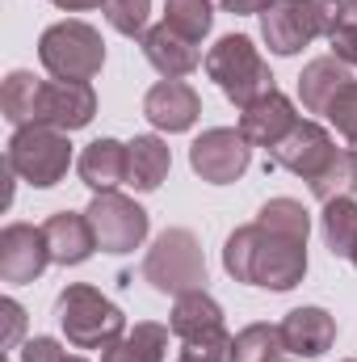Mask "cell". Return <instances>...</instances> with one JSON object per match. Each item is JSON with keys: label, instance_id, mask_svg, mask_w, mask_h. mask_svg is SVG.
I'll return each instance as SVG.
<instances>
[{"label": "cell", "instance_id": "1", "mask_svg": "<svg viewBox=\"0 0 357 362\" xmlns=\"http://www.w3.org/2000/svg\"><path fill=\"white\" fill-rule=\"evenodd\" d=\"M223 270L261 291H294L307 274V240L265 223H244L223 245Z\"/></svg>", "mask_w": 357, "mask_h": 362}, {"label": "cell", "instance_id": "2", "mask_svg": "<svg viewBox=\"0 0 357 362\" xmlns=\"http://www.w3.org/2000/svg\"><path fill=\"white\" fill-rule=\"evenodd\" d=\"M59 329L76 350H105L118 337H126V316L114 299H105L89 282H68L55 299Z\"/></svg>", "mask_w": 357, "mask_h": 362}, {"label": "cell", "instance_id": "3", "mask_svg": "<svg viewBox=\"0 0 357 362\" xmlns=\"http://www.w3.org/2000/svg\"><path fill=\"white\" fill-rule=\"evenodd\" d=\"M206 76L219 85V93L231 105H253L257 97L273 89V72H269L265 55L257 51V42L248 34H227L206 51Z\"/></svg>", "mask_w": 357, "mask_h": 362}, {"label": "cell", "instance_id": "4", "mask_svg": "<svg viewBox=\"0 0 357 362\" xmlns=\"http://www.w3.org/2000/svg\"><path fill=\"white\" fill-rule=\"evenodd\" d=\"M345 0H277L261 13V38L273 55H298L315 38H328L341 25Z\"/></svg>", "mask_w": 357, "mask_h": 362}, {"label": "cell", "instance_id": "5", "mask_svg": "<svg viewBox=\"0 0 357 362\" xmlns=\"http://www.w3.org/2000/svg\"><path fill=\"white\" fill-rule=\"evenodd\" d=\"M143 282L160 295H185L206 286V257L189 228H164L143 257Z\"/></svg>", "mask_w": 357, "mask_h": 362}, {"label": "cell", "instance_id": "6", "mask_svg": "<svg viewBox=\"0 0 357 362\" xmlns=\"http://www.w3.org/2000/svg\"><path fill=\"white\" fill-rule=\"evenodd\" d=\"M4 165L21 181H30L34 189H51L72 169V144L55 127H38V122L17 127L8 135V148H4Z\"/></svg>", "mask_w": 357, "mask_h": 362}, {"label": "cell", "instance_id": "7", "mask_svg": "<svg viewBox=\"0 0 357 362\" xmlns=\"http://www.w3.org/2000/svg\"><path fill=\"white\" fill-rule=\"evenodd\" d=\"M38 59L55 81H92L105 68V38L89 21H55L38 38Z\"/></svg>", "mask_w": 357, "mask_h": 362}, {"label": "cell", "instance_id": "8", "mask_svg": "<svg viewBox=\"0 0 357 362\" xmlns=\"http://www.w3.org/2000/svg\"><path fill=\"white\" fill-rule=\"evenodd\" d=\"M89 223H92V236H97V249L101 253H135L143 240H147V211L135 202V198H126V194H118V189H109V194H97L89 202Z\"/></svg>", "mask_w": 357, "mask_h": 362}, {"label": "cell", "instance_id": "9", "mask_svg": "<svg viewBox=\"0 0 357 362\" xmlns=\"http://www.w3.org/2000/svg\"><path fill=\"white\" fill-rule=\"evenodd\" d=\"M253 144L240 135V127H210L189 144V169L210 185H231L248 173Z\"/></svg>", "mask_w": 357, "mask_h": 362}, {"label": "cell", "instance_id": "10", "mask_svg": "<svg viewBox=\"0 0 357 362\" xmlns=\"http://www.w3.org/2000/svg\"><path fill=\"white\" fill-rule=\"evenodd\" d=\"M332 156H337V139H332L320 122L298 118V127H294L282 144L269 148V169H286V173H294V177L311 181Z\"/></svg>", "mask_w": 357, "mask_h": 362}, {"label": "cell", "instance_id": "11", "mask_svg": "<svg viewBox=\"0 0 357 362\" xmlns=\"http://www.w3.org/2000/svg\"><path fill=\"white\" fill-rule=\"evenodd\" d=\"M97 114V93L89 81H42L38 85V110L34 122L38 127H55V131H80L89 127Z\"/></svg>", "mask_w": 357, "mask_h": 362}, {"label": "cell", "instance_id": "12", "mask_svg": "<svg viewBox=\"0 0 357 362\" xmlns=\"http://www.w3.org/2000/svg\"><path fill=\"white\" fill-rule=\"evenodd\" d=\"M51 266V245L47 232L34 223H8L0 232V278L8 286H25Z\"/></svg>", "mask_w": 357, "mask_h": 362}, {"label": "cell", "instance_id": "13", "mask_svg": "<svg viewBox=\"0 0 357 362\" xmlns=\"http://www.w3.org/2000/svg\"><path fill=\"white\" fill-rule=\"evenodd\" d=\"M294 127H298V110H294V101L286 93L277 89H269L265 97H257L253 105L240 110V135L253 148H265V152L273 144H282Z\"/></svg>", "mask_w": 357, "mask_h": 362}, {"label": "cell", "instance_id": "14", "mask_svg": "<svg viewBox=\"0 0 357 362\" xmlns=\"http://www.w3.org/2000/svg\"><path fill=\"white\" fill-rule=\"evenodd\" d=\"M143 118L156 131L181 135V131H189L202 118V97H198L193 85H185V81H160V85H152L147 97H143Z\"/></svg>", "mask_w": 357, "mask_h": 362}, {"label": "cell", "instance_id": "15", "mask_svg": "<svg viewBox=\"0 0 357 362\" xmlns=\"http://www.w3.org/2000/svg\"><path fill=\"white\" fill-rule=\"evenodd\" d=\"M47 245H51V262L55 266H85L97 253V236L85 211H55L47 223Z\"/></svg>", "mask_w": 357, "mask_h": 362}, {"label": "cell", "instance_id": "16", "mask_svg": "<svg viewBox=\"0 0 357 362\" xmlns=\"http://www.w3.org/2000/svg\"><path fill=\"white\" fill-rule=\"evenodd\" d=\"M143 59H147L164 81H181V76H189V72L202 64V51H198L193 38H185L173 25L160 21V25H152V30L143 34Z\"/></svg>", "mask_w": 357, "mask_h": 362}, {"label": "cell", "instance_id": "17", "mask_svg": "<svg viewBox=\"0 0 357 362\" xmlns=\"http://www.w3.org/2000/svg\"><path fill=\"white\" fill-rule=\"evenodd\" d=\"M282 337H286V354L320 358V354H328L332 341H337V320H332L324 308H294V312L282 320Z\"/></svg>", "mask_w": 357, "mask_h": 362}, {"label": "cell", "instance_id": "18", "mask_svg": "<svg viewBox=\"0 0 357 362\" xmlns=\"http://www.w3.org/2000/svg\"><path fill=\"white\" fill-rule=\"evenodd\" d=\"M169 329L177 341H198V337H210L223 329V308L219 299L202 286V291H185L173 299V316H169Z\"/></svg>", "mask_w": 357, "mask_h": 362}, {"label": "cell", "instance_id": "19", "mask_svg": "<svg viewBox=\"0 0 357 362\" xmlns=\"http://www.w3.org/2000/svg\"><path fill=\"white\" fill-rule=\"evenodd\" d=\"M173 169V152L160 135H135L126 144V185H135L139 194L160 189Z\"/></svg>", "mask_w": 357, "mask_h": 362}, {"label": "cell", "instance_id": "20", "mask_svg": "<svg viewBox=\"0 0 357 362\" xmlns=\"http://www.w3.org/2000/svg\"><path fill=\"white\" fill-rule=\"evenodd\" d=\"M80 181L89 185L92 194H109L118 185H126V144L118 139H92L89 148L76 160Z\"/></svg>", "mask_w": 357, "mask_h": 362}, {"label": "cell", "instance_id": "21", "mask_svg": "<svg viewBox=\"0 0 357 362\" xmlns=\"http://www.w3.org/2000/svg\"><path fill=\"white\" fill-rule=\"evenodd\" d=\"M353 76H349V64H341L337 55H320L303 68L298 76V97L307 105V114H328V105L337 101V93L345 89Z\"/></svg>", "mask_w": 357, "mask_h": 362}, {"label": "cell", "instance_id": "22", "mask_svg": "<svg viewBox=\"0 0 357 362\" xmlns=\"http://www.w3.org/2000/svg\"><path fill=\"white\" fill-rule=\"evenodd\" d=\"M169 333L156 320H139L126 337H118L114 346L101 350V362H164L169 358Z\"/></svg>", "mask_w": 357, "mask_h": 362}, {"label": "cell", "instance_id": "23", "mask_svg": "<svg viewBox=\"0 0 357 362\" xmlns=\"http://www.w3.org/2000/svg\"><path fill=\"white\" fill-rule=\"evenodd\" d=\"M320 232H324L328 253L349 262V257H353V249H357V202H353V198H332V202H324Z\"/></svg>", "mask_w": 357, "mask_h": 362}, {"label": "cell", "instance_id": "24", "mask_svg": "<svg viewBox=\"0 0 357 362\" xmlns=\"http://www.w3.org/2000/svg\"><path fill=\"white\" fill-rule=\"evenodd\" d=\"M307 189L320 198V202H332V198H353L357 194V156L349 148H337V156L307 181Z\"/></svg>", "mask_w": 357, "mask_h": 362}, {"label": "cell", "instance_id": "25", "mask_svg": "<svg viewBox=\"0 0 357 362\" xmlns=\"http://www.w3.org/2000/svg\"><path fill=\"white\" fill-rule=\"evenodd\" d=\"M38 76L34 72H8L4 76V89H0V110H4V118L13 122V131L17 127H34V110H38Z\"/></svg>", "mask_w": 357, "mask_h": 362}, {"label": "cell", "instance_id": "26", "mask_svg": "<svg viewBox=\"0 0 357 362\" xmlns=\"http://www.w3.org/2000/svg\"><path fill=\"white\" fill-rule=\"evenodd\" d=\"M286 354V337H282V325H248L236 333V362H282Z\"/></svg>", "mask_w": 357, "mask_h": 362}, {"label": "cell", "instance_id": "27", "mask_svg": "<svg viewBox=\"0 0 357 362\" xmlns=\"http://www.w3.org/2000/svg\"><path fill=\"white\" fill-rule=\"evenodd\" d=\"M210 21H214V8L210 0H169L164 4V25H173L177 34L202 42L210 34Z\"/></svg>", "mask_w": 357, "mask_h": 362}, {"label": "cell", "instance_id": "28", "mask_svg": "<svg viewBox=\"0 0 357 362\" xmlns=\"http://www.w3.org/2000/svg\"><path fill=\"white\" fill-rule=\"evenodd\" d=\"M105 21L122 34V38H143L147 34V13L152 0H105Z\"/></svg>", "mask_w": 357, "mask_h": 362}, {"label": "cell", "instance_id": "29", "mask_svg": "<svg viewBox=\"0 0 357 362\" xmlns=\"http://www.w3.org/2000/svg\"><path fill=\"white\" fill-rule=\"evenodd\" d=\"M332 127H337V135L345 139V148L357 156V81H349L345 89L337 93V101L328 105V114H324Z\"/></svg>", "mask_w": 357, "mask_h": 362}, {"label": "cell", "instance_id": "30", "mask_svg": "<svg viewBox=\"0 0 357 362\" xmlns=\"http://www.w3.org/2000/svg\"><path fill=\"white\" fill-rule=\"evenodd\" d=\"M181 362H236V337L227 329L198 337V341H181Z\"/></svg>", "mask_w": 357, "mask_h": 362}, {"label": "cell", "instance_id": "31", "mask_svg": "<svg viewBox=\"0 0 357 362\" xmlns=\"http://www.w3.org/2000/svg\"><path fill=\"white\" fill-rule=\"evenodd\" d=\"M21 362H68V354L55 337H30L21 346Z\"/></svg>", "mask_w": 357, "mask_h": 362}, {"label": "cell", "instance_id": "32", "mask_svg": "<svg viewBox=\"0 0 357 362\" xmlns=\"http://www.w3.org/2000/svg\"><path fill=\"white\" fill-rule=\"evenodd\" d=\"M328 47H332V55L341 59V64H349V68H357V30L353 25H337L332 34H328Z\"/></svg>", "mask_w": 357, "mask_h": 362}, {"label": "cell", "instance_id": "33", "mask_svg": "<svg viewBox=\"0 0 357 362\" xmlns=\"http://www.w3.org/2000/svg\"><path fill=\"white\" fill-rule=\"evenodd\" d=\"M0 316H4V350H13L17 337H21V329H25V308L17 299H4L0 303Z\"/></svg>", "mask_w": 357, "mask_h": 362}, {"label": "cell", "instance_id": "34", "mask_svg": "<svg viewBox=\"0 0 357 362\" xmlns=\"http://www.w3.org/2000/svg\"><path fill=\"white\" fill-rule=\"evenodd\" d=\"M277 0H219L223 13H236V17H253V13H269Z\"/></svg>", "mask_w": 357, "mask_h": 362}, {"label": "cell", "instance_id": "35", "mask_svg": "<svg viewBox=\"0 0 357 362\" xmlns=\"http://www.w3.org/2000/svg\"><path fill=\"white\" fill-rule=\"evenodd\" d=\"M55 8H63V13H89V8H101L105 0H51Z\"/></svg>", "mask_w": 357, "mask_h": 362}, {"label": "cell", "instance_id": "36", "mask_svg": "<svg viewBox=\"0 0 357 362\" xmlns=\"http://www.w3.org/2000/svg\"><path fill=\"white\" fill-rule=\"evenodd\" d=\"M341 21L357 30V0H345V8H341Z\"/></svg>", "mask_w": 357, "mask_h": 362}, {"label": "cell", "instance_id": "37", "mask_svg": "<svg viewBox=\"0 0 357 362\" xmlns=\"http://www.w3.org/2000/svg\"><path fill=\"white\" fill-rule=\"evenodd\" d=\"M349 262H353V266H357V249H353V257H349Z\"/></svg>", "mask_w": 357, "mask_h": 362}, {"label": "cell", "instance_id": "38", "mask_svg": "<svg viewBox=\"0 0 357 362\" xmlns=\"http://www.w3.org/2000/svg\"><path fill=\"white\" fill-rule=\"evenodd\" d=\"M68 362H89V358H68Z\"/></svg>", "mask_w": 357, "mask_h": 362}, {"label": "cell", "instance_id": "39", "mask_svg": "<svg viewBox=\"0 0 357 362\" xmlns=\"http://www.w3.org/2000/svg\"><path fill=\"white\" fill-rule=\"evenodd\" d=\"M345 362H349V358H345Z\"/></svg>", "mask_w": 357, "mask_h": 362}]
</instances>
